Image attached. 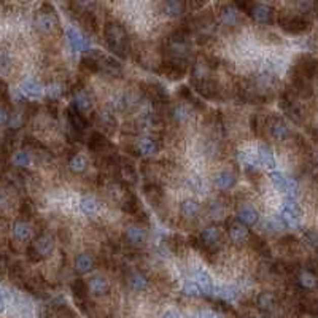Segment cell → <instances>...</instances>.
Returning a JSON list of instances; mask_svg holds the SVG:
<instances>
[{"label":"cell","instance_id":"43","mask_svg":"<svg viewBox=\"0 0 318 318\" xmlns=\"http://www.w3.org/2000/svg\"><path fill=\"white\" fill-rule=\"evenodd\" d=\"M121 172H123V176L127 180H135L137 179V173H135V169L132 166V162H129L127 159H121V166H120Z\"/></svg>","mask_w":318,"mask_h":318},{"label":"cell","instance_id":"5","mask_svg":"<svg viewBox=\"0 0 318 318\" xmlns=\"http://www.w3.org/2000/svg\"><path fill=\"white\" fill-rule=\"evenodd\" d=\"M33 26L40 33H51L59 26V21H57L54 10L50 5H43V8L35 13Z\"/></svg>","mask_w":318,"mask_h":318},{"label":"cell","instance_id":"44","mask_svg":"<svg viewBox=\"0 0 318 318\" xmlns=\"http://www.w3.org/2000/svg\"><path fill=\"white\" fill-rule=\"evenodd\" d=\"M182 291H183V294H186V296H201V293H202L194 280H185Z\"/></svg>","mask_w":318,"mask_h":318},{"label":"cell","instance_id":"15","mask_svg":"<svg viewBox=\"0 0 318 318\" xmlns=\"http://www.w3.org/2000/svg\"><path fill=\"white\" fill-rule=\"evenodd\" d=\"M237 218L242 225H245L246 228L249 226H255L258 221H260V214L256 211V208L250 204H242L237 208Z\"/></svg>","mask_w":318,"mask_h":318},{"label":"cell","instance_id":"32","mask_svg":"<svg viewBox=\"0 0 318 318\" xmlns=\"http://www.w3.org/2000/svg\"><path fill=\"white\" fill-rule=\"evenodd\" d=\"M74 266H75L77 274L83 275V274L91 272L92 267H94V261H92V258H91L88 253H78V255L75 256Z\"/></svg>","mask_w":318,"mask_h":318},{"label":"cell","instance_id":"28","mask_svg":"<svg viewBox=\"0 0 318 318\" xmlns=\"http://www.w3.org/2000/svg\"><path fill=\"white\" fill-rule=\"evenodd\" d=\"M162 13L169 16V18H179L185 13L186 10V4L183 2H179V0H169V2H164L159 5Z\"/></svg>","mask_w":318,"mask_h":318},{"label":"cell","instance_id":"29","mask_svg":"<svg viewBox=\"0 0 318 318\" xmlns=\"http://www.w3.org/2000/svg\"><path fill=\"white\" fill-rule=\"evenodd\" d=\"M255 156H256V164H260V166H263L266 169L275 167V158L272 155V151H270L267 147H258Z\"/></svg>","mask_w":318,"mask_h":318},{"label":"cell","instance_id":"46","mask_svg":"<svg viewBox=\"0 0 318 318\" xmlns=\"http://www.w3.org/2000/svg\"><path fill=\"white\" fill-rule=\"evenodd\" d=\"M193 318H220L218 313H215L214 310H207V309H202V310H197Z\"/></svg>","mask_w":318,"mask_h":318},{"label":"cell","instance_id":"34","mask_svg":"<svg viewBox=\"0 0 318 318\" xmlns=\"http://www.w3.org/2000/svg\"><path fill=\"white\" fill-rule=\"evenodd\" d=\"M169 115H170V118H172L173 121L182 124V123L190 120L191 112H190V109H188L185 103H176V105H172V107H170Z\"/></svg>","mask_w":318,"mask_h":318},{"label":"cell","instance_id":"23","mask_svg":"<svg viewBox=\"0 0 318 318\" xmlns=\"http://www.w3.org/2000/svg\"><path fill=\"white\" fill-rule=\"evenodd\" d=\"M67 42L70 45V48H72L74 53H78V51H86L89 48V43L86 42V39L81 35L78 30L75 29H67Z\"/></svg>","mask_w":318,"mask_h":318},{"label":"cell","instance_id":"39","mask_svg":"<svg viewBox=\"0 0 318 318\" xmlns=\"http://www.w3.org/2000/svg\"><path fill=\"white\" fill-rule=\"evenodd\" d=\"M274 304H275V296L272 293H261V294H258V298H256V305L260 307L261 310H270L274 307Z\"/></svg>","mask_w":318,"mask_h":318},{"label":"cell","instance_id":"7","mask_svg":"<svg viewBox=\"0 0 318 318\" xmlns=\"http://www.w3.org/2000/svg\"><path fill=\"white\" fill-rule=\"evenodd\" d=\"M301 218H302L301 207L296 204V201H293V199L288 197L280 208V220L284 221L285 226L296 228L301 225Z\"/></svg>","mask_w":318,"mask_h":318},{"label":"cell","instance_id":"25","mask_svg":"<svg viewBox=\"0 0 318 318\" xmlns=\"http://www.w3.org/2000/svg\"><path fill=\"white\" fill-rule=\"evenodd\" d=\"M74 107L80 112V113H86L91 110L92 107V100L89 97V94L83 89V88H80V89H75L74 91Z\"/></svg>","mask_w":318,"mask_h":318},{"label":"cell","instance_id":"41","mask_svg":"<svg viewBox=\"0 0 318 318\" xmlns=\"http://www.w3.org/2000/svg\"><path fill=\"white\" fill-rule=\"evenodd\" d=\"M167 245H169V249L175 253V255H182L185 253V240L180 237L179 234H175V235H170V237L167 239Z\"/></svg>","mask_w":318,"mask_h":318},{"label":"cell","instance_id":"4","mask_svg":"<svg viewBox=\"0 0 318 318\" xmlns=\"http://www.w3.org/2000/svg\"><path fill=\"white\" fill-rule=\"evenodd\" d=\"M53 252H54V240L50 235L43 234V235H39L27 249V258L30 261L37 263V261H42L43 258L51 256Z\"/></svg>","mask_w":318,"mask_h":318},{"label":"cell","instance_id":"14","mask_svg":"<svg viewBox=\"0 0 318 318\" xmlns=\"http://www.w3.org/2000/svg\"><path fill=\"white\" fill-rule=\"evenodd\" d=\"M124 239L129 245L140 246L147 242V229L140 225H131L124 231Z\"/></svg>","mask_w":318,"mask_h":318},{"label":"cell","instance_id":"10","mask_svg":"<svg viewBox=\"0 0 318 318\" xmlns=\"http://www.w3.org/2000/svg\"><path fill=\"white\" fill-rule=\"evenodd\" d=\"M267 131H269L270 137L277 140V142H285V140H288L291 137V131H290L288 124L278 116L270 118L267 123Z\"/></svg>","mask_w":318,"mask_h":318},{"label":"cell","instance_id":"40","mask_svg":"<svg viewBox=\"0 0 318 318\" xmlns=\"http://www.w3.org/2000/svg\"><path fill=\"white\" fill-rule=\"evenodd\" d=\"M217 294H218V298H220V299H225V301H228V302L235 301V299H237V296H239L237 290H235L234 287H229V285H225V287L217 288Z\"/></svg>","mask_w":318,"mask_h":318},{"label":"cell","instance_id":"17","mask_svg":"<svg viewBox=\"0 0 318 318\" xmlns=\"http://www.w3.org/2000/svg\"><path fill=\"white\" fill-rule=\"evenodd\" d=\"M72 293H74V298H75L77 304L83 310H86L88 296H89V287H88L86 281L81 280V278H77L72 284Z\"/></svg>","mask_w":318,"mask_h":318},{"label":"cell","instance_id":"19","mask_svg":"<svg viewBox=\"0 0 318 318\" xmlns=\"http://www.w3.org/2000/svg\"><path fill=\"white\" fill-rule=\"evenodd\" d=\"M235 183H237V176H235L232 172L229 170H221L215 175L214 179V185L217 190L220 191H229L232 190V188L235 186Z\"/></svg>","mask_w":318,"mask_h":318},{"label":"cell","instance_id":"42","mask_svg":"<svg viewBox=\"0 0 318 318\" xmlns=\"http://www.w3.org/2000/svg\"><path fill=\"white\" fill-rule=\"evenodd\" d=\"M186 185H188V188H190L191 191H194V193H197V194H201V193H204V182H202V179H199L197 175H193V176H188L186 179Z\"/></svg>","mask_w":318,"mask_h":318},{"label":"cell","instance_id":"37","mask_svg":"<svg viewBox=\"0 0 318 318\" xmlns=\"http://www.w3.org/2000/svg\"><path fill=\"white\" fill-rule=\"evenodd\" d=\"M97 124L100 127H103L109 134H112L115 129H116V120H115V116L112 113H109V112H102V113L97 115Z\"/></svg>","mask_w":318,"mask_h":318},{"label":"cell","instance_id":"22","mask_svg":"<svg viewBox=\"0 0 318 318\" xmlns=\"http://www.w3.org/2000/svg\"><path fill=\"white\" fill-rule=\"evenodd\" d=\"M126 284L134 291H144L150 287L148 278L144 274L137 272V270H129V272L126 274Z\"/></svg>","mask_w":318,"mask_h":318},{"label":"cell","instance_id":"33","mask_svg":"<svg viewBox=\"0 0 318 318\" xmlns=\"http://www.w3.org/2000/svg\"><path fill=\"white\" fill-rule=\"evenodd\" d=\"M78 207L81 210V214H85L88 217L96 215L97 210H99V204H97V201L92 196H83V197H80Z\"/></svg>","mask_w":318,"mask_h":318},{"label":"cell","instance_id":"3","mask_svg":"<svg viewBox=\"0 0 318 318\" xmlns=\"http://www.w3.org/2000/svg\"><path fill=\"white\" fill-rule=\"evenodd\" d=\"M237 8H242L246 15H249L258 24H270L274 21V11L266 4H258V2H239L235 4Z\"/></svg>","mask_w":318,"mask_h":318},{"label":"cell","instance_id":"27","mask_svg":"<svg viewBox=\"0 0 318 318\" xmlns=\"http://www.w3.org/2000/svg\"><path fill=\"white\" fill-rule=\"evenodd\" d=\"M221 237V234H220V229L214 225H210V226H205L202 229V232L199 234V239H201V242L207 246L208 250H211L214 246L217 245V242L220 240Z\"/></svg>","mask_w":318,"mask_h":318},{"label":"cell","instance_id":"49","mask_svg":"<svg viewBox=\"0 0 318 318\" xmlns=\"http://www.w3.org/2000/svg\"><path fill=\"white\" fill-rule=\"evenodd\" d=\"M8 120H10V115H8V112H7L4 107H0V126L7 124V123H8Z\"/></svg>","mask_w":318,"mask_h":318},{"label":"cell","instance_id":"1","mask_svg":"<svg viewBox=\"0 0 318 318\" xmlns=\"http://www.w3.org/2000/svg\"><path fill=\"white\" fill-rule=\"evenodd\" d=\"M191 27L185 26L175 30L164 45V53H166V61L179 62L188 65V59L191 56V43H190Z\"/></svg>","mask_w":318,"mask_h":318},{"label":"cell","instance_id":"50","mask_svg":"<svg viewBox=\"0 0 318 318\" xmlns=\"http://www.w3.org/2000/svg\"><path fill=\"white\" fill-rule=\"evenodd\" d=\"M5 310V298H4V293L0 290V313Z\"/></svg>","mask_w":318,"mask_h":318},{"label":"cell","instance_id":"38","mask_svg":"<svg viewBox=\"0 0 318 318\" xmlns=\"http://www.w3.org/2000/svg\"><path fill=\"white\" fill-rule=\"evenodd\" d=\"M298 281H299V285L305 290H312L318 285L316 277L310 272V270H301L299 275H298Z\"/></svg>","mask_w":318,"mask_h":318},{"label":"cell","instance_id":"47","mask_svg":"<svg viewBox=\"0 0 318 318\" xmlns=\"http://www.w3.org/2000/svg\"><path fill=\"white\" fill-rule=\"evenodd\" d=\"M46 92H48L50 99L56 100V99H59V96L62 94V89H61V86H57V85H51V86H48Z\"/></svg>","mask_w":318,"mask_h":318},{"label":"cell","instance_id":"16","mask_svg":"<svg viewBox=\"0 0 318 318\" xmlns=\"http://www.w3.org/2000/svg\"><path fill=\"white\" fill-rule=\"evenodd\" d=\"M193 280L197 284V287L201 288L202 293L205 294H211L215 291V287H214V280H211L210 274L207 272L205 269L202 267H197L193 270Z\"/></svg>","mask_w":318,"mask_h":318},{"label":"cell","instance_id":"30","mask_svg":"<svg viewBox=\"0 0 318 318\" xmlns=\"http://www.w3.org/2000/svg\"><path fill=\"white\" fill-rule=\"evenodd\" d=\"M21 92L24 94V96L30 97V99H39V97H42L43 89H42L39 81H35L33 78H27V80L22 81Z\"/></svg>","mask_w":318,"mask_h":318},{"label":"cell","instance_id":"31","mask_svg":"<svg viewBox=\"0 0 318 318\" xmlns=\"http://www.w3.org/2000/svg\"><path fill=\"white\" fill-rule=\"evenodd\" d=\"M180 211H182L183 218L196 220L199 217V214H201V205H199V202L194 201V199H185L180 205Z\"/></svg>","mask_w":318,"mask_h":318},{"label":"cell","instance_id":"18","mask_svg":"<svg viewBox=\"0 0 318 318\" xmlns=\"http://www.w3.org/2000/svg\"><path fill=\"white\" fill-rule=\"evenodd\" d=\"M67 118H68V123L70 126H72L77 132H85L86 129L89 127V121L86 120V116L83 113H80L74 105L72 107H68L67 109Z\"/></svg>","mask_w":318,"mask_h":318},{"label":"cell","instance_id":"13","mask_svg":"<svg viewBox=\"0 0 318 318\" xmlns=\"http://www.w3.org/2000/svg\"><path fill=\"white\" fill-rule=\"evenodd\" d=\"M278 22H280V27L281 29H285L287 32H290V33H301V32H304L305 29H307V26H309V22L305 21L304 18H301V16H280V19H278Z\"/></svg>","mask_w":318,"mask_h":318},{"label":"cell","instance_id":"8","mask_svg":"<svg viewBox=\"0 0 318 318\" xmlns=\"http://www.w3.org/2000/svg\"><path fill=\"white\" fill-rule=\"evenodd\" d=\"M269 179H270V182L274 183V186L277 188L280 193L287 194L290 199L296 197L299 186H298V182L294 179H291V176H287L285 173H281V172H275V170L269 173Z\"/></svg>","mask_w":318,"mask_h":318},{"label":"cell","instance_id":"24","mask_svg":"<svg viewBox=\"0 0 318 318\" xmlns=\"http://www.w3.org/2000/svg\"><path fill=\"white\" fill-rule=\"evenodd\" d=\"M88 287H89V293L94 294V296H103V294H107L110 291V284L103 275H94L92 278H89Z\"/></svg>","mask_w":318,"mask_h":318},{"label":"cell","instance_id":"9","mask_svg":"<svg viewBox=\"0 0 318 318\" xmlns=\"http://www.w3.org/2000/svg\"><path fill=\"white\" fill-rule=\"evenodd\" d=\"M226 232L229 235V239L235 245H242L245 242H249L250 239V231L245 225L237 220V218H228L226 220Z\"/></svg>","mask_w":318,"mask_h":318},{"label":"cell","instance_id":"45","mask_svg":"<svg viewBox=\"0 0 318 318\" xmlns=\"http://www.w3.org/2000/svg\"><path fill=\"white\" fill-rule=\"evenodd\" d=\"M30 162V156L27 151H16L13 155V164L18 167H26Z\"/></svg>","mask_w":318,"mask_h":318},{"label":"cell","instance_id":"36","mask_svg":"<svg viewBox=\"0 0 318 318\" xmlns=\"http://www.w3.org/2000/svg\"><path fill=\"white\" fill-rule=\"evenodd\" d=\"M11 232H13V237L16 240L24 242V240H29L32 231H30L29 223H26V221H16L15 225H13V229H11Z\"/></svg>","mask_w":318,"mask_h":318},{"label":"cell","instance_id":"26","mask_svg":"<svg viewBox=\"0 0 318 318\" xmlns=\"http://www.w3.org/2000/svg\"><path fill=\"white\" fill-rule=\"evenodd\" d=\"M121 207H123V210L126 211V214H129V215H134V217L142 215V214L147 215L144 211V208H142V204H140V201H138V197L134 193H127L126 194Z\"/></svg>","mask_w":318,"mask_h":318},{"label":"cell","instance_id":"21","mask_svg":"<svg viewBox=\"0 0 318 318\" xmlns=\"http://www.w3.org/2000/svg\"><path fill=\"white\" fill-rule=\"evenodd\" d=\"M89 150L94 151V153H97V155L100 156H105L107 155V147L110 148V142L107 140V137H105L103 134L97 132V131H94L89 137V144H88Z\"/></svg>","mask_w":318,"mask_h":318},{"label":"cell","instance_id":"11","mask_svg":"<svg viewBox=\"0 0 318 318\" xmlns=\"http://www.w3.org/2000/svg\"><path fill=\"white\" fill-rule=\"evenodd\" d=\"M218 18H220V22L225 27H237L240 24V13L235 5H231V4H226V5H221L220 7V13H218Z\"/></svg>","mask_w":318,"mask_h":318},{"label":"cell","instance_id":"12","mask_svg":"<svg viewBox=\"0 0 318 318\" xmlns=\"http://www.w3.org/2000/svg\"><path fill=\"white\" fill-rule=\"evenodd\" d=\"M158 72L161 75H164L166 78L169 80H180L182 77H185V74L188 72V65L185 64H179V62H170V61H164L159 68H158Z\"/></svg>","mask_w":318,"mask_h":318},{"label":"cell","instance_id":"35","mask_svg":"<svg viewBox=\"0 0 318 318\" xmlns=\"http://www.w3.org/2000/svg\"><path fill=\"white\" fill-rule=\"evenodd\" d=\"M68 169L74 173H83L88 169L86 158L83 155H80V153H75V155H72L68 159Z\"/></svg>","mask_w":318,"mask_h":318},{"label":"cell","instance_id":"2","mask_svg":"<svg viewBox=\"0 0 318 318\" xmlns=\"http://www.w3.org/2000/svg\"><path fill=\"white\" fill-rule=\"evenodd\" d=\"M105 42H107L109 48L118 54L120 57H127L129 50H131V43H129V35L127 30L120 24V22L110 21L103 27Z\"/></svg>","mask_w":318,"mask_h":318},{"label":"cell","instance_id":"20","mask_svg":"<svg viewBox=\"0 0 318 318\" xmlns=\"http://www.w3.org/2000/svg\"><path fill=\"white\" fill-rule=\"evenodd\" d=\"M158 150H159V145L156 142V138H153V137H140L135 144V151L140 156H153V155H156Z\"/></svg>","mask_w":318,"mask_h":318},{"label":"cell","instance_id":"48","mask_svg":"<svg viewBox=\"0 0 318 318\" xmlns=\"http://www.w3.org/2000/svg\"><path fill=\"white\" fill-rule=\"evenodd\" d=\"M161 318H182V313L176 309H166L161 313Z\"/></svg>","mask_w":318,"mask_h":318},{"label":"cell","instance_id":"6","mask_svg":"<svg viewBox=\"0 0 318 318\" xmlns=\"http://www.w3.org/2000/svg\"><path fill=\"white\" fill-rule=\"evenodd\" d=\"M94 56H96V74H102L113 78L123 75V65L116 59L105 56L100 51H94Z\"/></svg>","mask_w":318,"mask_h":318}]
</instances>
